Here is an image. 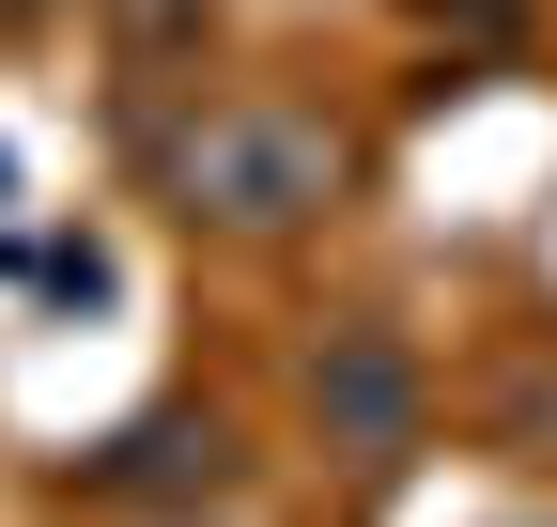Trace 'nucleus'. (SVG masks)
Instances as JSON below:
<instances>
[{"label":"nucleus","mask_w":557,"mask_h":527,"mask_svg":"<svg viewBox=\"0 0 557 527\" xmlns=\"http://www.w3.org/2000/svg\"><path fill=\"white\" fill-rule=\"evenodd\" d=\"M32 16H62V0H0V32H32Z\"/></svg>","instance_id":"obj_4"},{"label":"nucleus","mask_w":557,"mask_h":527,"mask_svg":"<svg viewBox=\"0 0 557 527\" xmlns=\"http://www.w3.org/2000/svg\"><path fill=\"white\" fill-rule=\"evenodd\" d=\"M109 47H124V78H201L218 0H109Z\"/></svg>","instance_id":"obj_3"},{"label":"nucleus","mask_w":557,"mask_h":527,"mask_svg":"<svg viewBox=\"0 0 557 527\" xmlns=\"http://www.w3.org/2000/svg\"><path fill=\"white\" fill-rule=\"evenodd\" d=\"M310 419H325V450H357V466H403L418 450V342L403 326H325L310 342Z\"/></svg>","instance_id":"obj_2"},{"label":"nucleus","mask_w":557,"mask_h":527,"mask_svg":"<svg viewBox=\"0 0 557 527\" xmlns=\"http://www.w3.org/2000/svg\"><path fill=\"white\" fill-rule=\"evenodd\" d=\"M357 124L310 109V94H186L156 124V203L218 248H278V233H325L357 203Z\"/></svg>","instance_id":"obj_1"}]
</instances>
